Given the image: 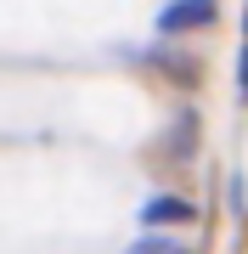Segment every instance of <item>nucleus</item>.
<instances>
[{
  "label": "nucleus",
  "instance_id": "1",
  "mask_svg": "<svg viewBox=\"0 0 248 254\" xmlns=\"http://www.w3.org/2000/svg\"><path fill=\"white\" fill-rule=\"evenodd\" d=\"M214 17H220V0H175L164 17H158V28L164 34H186V28H209Z\"/></svg>",
  "mask_w": 248,
  "mask_h": 254
},
{
  "label": "nucleus",
  "instance_id": "3",
  "mask_svg": "<svg viewBox=\"0 0 248 254\" xmlns=\"http://www.w3.org/2000/svg\"><path fill=\"white\" fill-rule=\"evenodd\" d=\"M243 91H248V51H243Z\"/></svg>",
  "mask_w": 248,
  "mask_h": 254
},
{
  "label": "nucleus",
  "instance_id": "2",
  "mask_svg": "<svg viewBox=\"0 0 248 254\" xmlns=\"http://www.w3.org/2000/svg\"><path fill=\"white\" fill-rule=\"evenodd\" d=\"M147 220H152V226H186V220H198V209L186 198H152L147 203Z\"/></svg>",
  "mask_w": 248,
  "mask_h": 254
}]
</instances>
